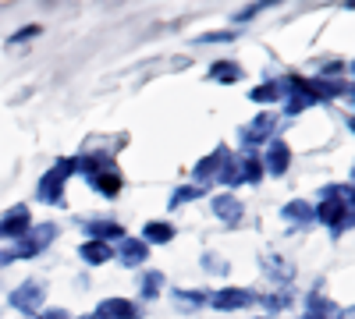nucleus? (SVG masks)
Here are the masks:
<instances>
[{
	"mask_svg": "<svg viewBox=\"0 0 355 319\" xmlns=\"http://www.w3.org/2000/svg\"><path fill=\"white\" fill-rule=\"evenodd\" d=\"M40 319H71V312H64V309H43Z\"/></svg>",
	"mask_w": 355,
	"mask_h": 319,
	"instance_id": "obj_23",
	"label": "nucleus"
},
{
	"mask_svg": "<svg viewBox=\"0 0 355 319\" xmlns=\"http://www.w3.org/2000/svg\"><path fill=\"white\" fill-rule=\"evenodd\" d=\"M139 316V309L128 302V298H107L96 312H93V319H135Z\"/></svg>",
	"mask_w": 355,
	"mask_h": 319,
	"instance_id": "obj_4",
	"label": "nucleus"
},
{
	"mask_svg": "<svg viewBox=\"0 0 355 319\" xmlns=\"http://www.w3.org/2000/svg\"><path fill=\"white\" fill-rule=\"evenodd\" d=\"M160 284H164V273H146L142 284H139L142 298H157V295H160Z\"/></svg>",
	"mask_w": 355,
	"mask_h": 319,
	"instance_id": "obj_19",
	"label": "nucleus"
},
{
	"mask_svg": "<svg viewBox=\"0 0 355 319\" xmlns=\"http://www.w3.org/2000/svg\"><path fill=\"white\" fill-rule=\"evenodd\" d=\"M210 302H214V309L231 312V309H245V305L252 302V295H249V291H242V287H224V291H217Z\"/></svg>",
	"mask_w": 355,
	"mask_h": 319,
	"instance_id": "obj_5",
	"label": "nucleus"
},
{
	"mask_svg": "<svg viewBox=\"0 0 355 319\" xmlns=\"http://www.w3.org/2000/svg\"><path fill=\"white\" fill-rule=\"evenodd\" d=\"M196 195H199V188H178L174 199H171V206H182V202H189V199H196Z\"/></svg>",
	"mask_w": 355,
	"mask_h": 319,
	"instance_id": "obj_22",
	"label": "nucleus"
},
{
	"mask_svg": "<svg viewBox=\"0 0 355 319\" xmlns=\"http://www.w3.org/2000/svg\"><path fill=\"white\" fill-rule=\"evenodd\" d=\"M174 302H178V305H202V302H206V295H199V291H178V295H174Z\"/></svg>",
	"mask_w": 355,
	"mask_h": 319,
	"instance_id": "obj_21",
	"label": "nucleus"
},
{
	"mask_svg": "<svg viewBox=\"0 0 355 319\" xmlns=\"http://www.w3.org/2000/svg\"><path fill=\"white\" fill-rule=\"evenodd\" d=\"M306 319H341V312H338L334 302L313 295V298H309V312H306Z\"/></svg>",
	"mask_w": 355,
	"mask_h": 319,
	"instance_id": "obj_10",
	"label": "nucleus"
},
{
	"mask_svg": "<svg viewBox=\"0 0 355 319\" xmlns=\"http://www.w3.org/2000/svg\"><path fill=\"white\" fill-rule=\"evenodd\" d=\"M85 230H89L96 241H103V238H121V235H125V230L117 227V224H110V220H103V224H85Z\"/></svg>",
	"mask_w": 355,
	"mask_h": 319,
	"instance_id": "obj_15",
	"label": "nucleus"
},
{
	"mask_svg": "<svg viewBox=\"0 0 355 319\" xmlns=\"http://www.w3.org/2000/svg\"><path fill=\"white\" fill-rule=\"evenodd\" d=\"M214 213H217L224 224H234V220H242V202L234 199V195H217V199H214Z\"/></svg>",
	"mask_w": 355,
	"mask_h": 319,
	"instance_id": "obj_7",
	"label": "nucleus"
},
{
	"mask_svg": "<svg viewBox=\"0 0 355 319\" xmlns=\"http://www.w3.org/2000/svg\"><path fill=\"white\" fill-rule=\"evenodd\" d=\"M82 259H85V263H107V259H110V248H107V241H85L82 245Z\"/></svg>",
	"mask_w": 355,
	"mask_h": 319,
	"instance_id": "obj_13",
	"label": "nucleus"
},
{
	"mask_svg": "<svg viewBox=\"0 0 355 319\" xmlns=\"http://www.w3.org/2000/svg\"><path fill=\"white\" fill-rule=\"evenodd\" d=\"M28 230H33V213H28V206H11L4 217H0V235L4 238H25Z\"/></svg>",
	"mask_w": 355,
	"mask_h": 319,
	"instance_id": "obj_3",
	"label": "nucleus"
},
{
	"mask_svg": "<svg viewBox=\"0 0 355 319\" xmlns=\"http://www.w3.org/2000/svg\"><path fill=\"white\" fill-rule=\"evenodd\" d=\"M291 163V149L284 146V142H270V153H266V170L270 174H284Z\"/></svg>",
	"mask_w": 355,
	"mask_h": 319,
	"instance_id": "obj_8",
	"label": "nucleus"
},
{
	"mask_svg": "<svg viewBox=\"0 0 355 319\" xmlns=\"http://www.w3.org/2000/svg\"><path fill=\"white\" fill-rule=\"evenodd\" d=\"M277 96H281V85H274V82H270V85H259V89H252V100H256V103H274Z\"/></svg>",
	"mask_w": 355,
	"mask_h": 319,
	"instance_id": "obj_20",
	"label": "nucleus"
},
{
	"mask_svg": "<svg viewBox=\"0 0 355 319\" xmlns=\"http://www.w3.org/2000/svg\"><path fill=\"white\" fill-rule=\"evenodd\" d=\"M239 75H242V68H239V64H231V61H220V64L210 68V78H217V82H234Z\"/></svg>",
	"mask_w": 355,
	"mask_h": 319,
	"instance_id": "obj_17",
	"label": "nucleus"
},
{
	"mask_svg": "<svg viewBox=\"0 0 355 319\" xmlns=\"http://www.w3.org/2000/svg\"><path fill=\"white\" fill-rule=\"evenodd\" d=\"M284 217H288V220H299V224H309V220H313V206H309V202H288Z\"/></svg>",
	"mask_w": 355,
	"mask_h": 319,
	"instance_id": "obj_16",
	"label": "nucleus"
},
{
	"mask_svg": "<svg viewBox=\"0 0 355 319\" xmlns=\"http://www.w3.org/2000/svg\"><path fill=\"white\" fill-rule=\"evenodd\" d=\"M270 128H274V118H270V113H259V118L242 131V138L249 142V146H259V142H266V138H270Z\"/></svg>",
	"mask_w": 355,
	"mask_h": 319,
	"instance_id": "obj_6",
	"label": "nucleus"
},
{
	"mask_svg": "<svg viewBox=\"0 0 355 319\" xmlns=\"http://www.w3.org/2000/svg\"><path fill=\"white\" fill-rule=\"evenodd\" d=\"M78 170V160H61V163H57V167H50L46 174H43V178H40V202H53V206H61V202H64V181L71 178V174Z\"/></svg>",
	"mask_w": 355,
	"mask_h": 319,
	"instance_id": "obj_1",
	"label": "nucleus"
},
{
	"mask_svg": "<svg viewBox=\"0 0 355 319\" xmlns=\"http://www.w3.org/2000/svg\"><path fill=\"white\" fill-rule=\"evenodd\" d=\"M89 181H93V188L103 192V195H117V188H121V178H117L110 167L100 170V174H89Z\"/></svg>",
	"mask_w": 355,
	"mask_h": 319,
	"instance_id": "obj_11",
	"label": "nucleus"
},
{
	"mask_svg": "<svg viewBox=\"0 0 355 319\" xmlns=\"http://www.w3.org/2000/svg\"><path fill=\"white\" fill-rule=\"evenodd\" d=\"M146 255H150L146 241H139V238H125V245H121V263H125V266H139V263H146Z\"/></svg>",
	"mask_w": 355,
	"mask_h": 319,
	"instance_id": "obj_9",
	"label": "nucleus"
},
{
	"mask_svg": "<svg viewBox=\"0 0 355 319\" xmlns=\"http://www.w3.org/2000/svg\"><path fill=\"white\" fill-rule=\"evenodd\" d=\"M43 298H46V284L43 280H21L15 291H11V309L15 312H25V316H33V312H43Z\"/></svg>",
	"mask_w": 355,
	"mask_h": 319,
	"instance_id": "obj_2",
	"label": "nucleus"
},
{
	"mask_svg": "<svg viewBox=\"0 0 355 319\" xmlns=\"http://www.w3.org/2000/svg\"><path fill=\"white\" fill-rule=\"evenodd\" d=\"M220 163H227V149H217L214 156H206V160L196 167V178H214V174H224Z\"/></svg>",
	"mask_w": 355,
	"mask_h": 319,
	"instance_id": "obj_12",
	"label": "nucleus"
},
{
	"mask_svg": "<svg viewBox=\"0 0 355 319\" xmlns=\"http://www.w3.org/2000/svg\"><path fill=\"white\" fill-rule=\"evenodd\" d=\"M43 33V25H25V28H18L15 36H8V50H15V46H21V43H28V39H36Z\"/></svg>",
	"mask_w": 355,
	"mask_h": 319,
	"instance_id": "obj_18",
	"label": "nucleus"
},
{
	"mask_svg": "<svg viewBox=\"0 0 355 319\" xmlns=\"http://www.w3.org/2000/svg\"><path fill=\"white\" fill-rule=\"evenodd\" d=\"M171 238H174V227H171V224H164V220L146 224V241H157V245H164V241H171Z\"/></svg>",
	"mask_w": 355,
	"mask_h": 319,
	"instance_id": "obj_14",
	"label": "nucleus"
}]
</instances>
